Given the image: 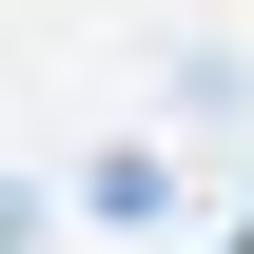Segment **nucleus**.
I'll return each mask as SVG.
<instances>
[{"mask_svg":"<svg viewBox=\"0 0 254 254\" xmlns=\"http://www.w3.org/2000/svg\"><path fill=\"white\" fill-rule=\"evenodd\" d=\"M78 195H98V215H176V157H157V137H118V157H98Z\"/></svg>","mask_w":254,"mask_h":254,"instance_id":"1","label":"nucleus"}]
</instances>
